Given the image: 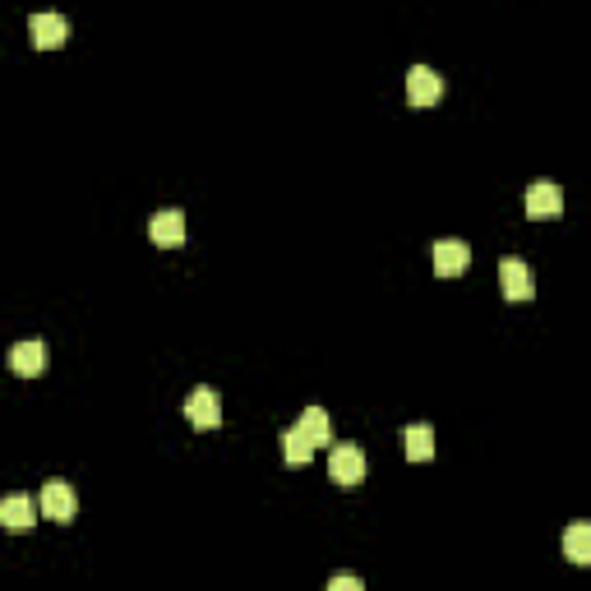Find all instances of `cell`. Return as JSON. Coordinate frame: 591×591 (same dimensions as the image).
I'll list each match as a JSON object with an SVG mask.
<instances>
[{
  "label": "cell",
  "mask_w": 591,
  "mask_h": 591,
  "mask_svg": "<svg viewBox=\"0 0 591 591\" xmlns=\"http://www.w3.org/2000/svg\"><path fill=\"white\" fill-rule=\"evenodd\" d=\"M37 508H42V518H51V522H74V513H79L74 485L70 481H47L42 485V495H37Z\"/></svg>",
  "instance_id": "1"
},
{
  "label": "cell",
  "mask_w": 591,
  "mask_h": 591,
  "mask_svg": "<svg viewBox=\"0 0 591 591\" xmlns=\"http://www.w3.org/2000/svg\"><path fill=\"white\" fill-rule=\"evenodd\" d=\"M444 97V74H435L430 65H411L407 70V102L411 107H435Z\"/></svg>",
  "instance_id": "2"
},
{
  "label": "cell",
  "mask_w": 591,
  "mask_h": 591,
  "mask_svg": "<svg viewBox=\"0 0 591 591\" xmlns=\"http://www.w3.org/2000/svg\"><path fill=\"white\" fill-rule=\"evenodd\" d=\"M185 416H190V425L194 430H218L222 425V402H218V393L208 384H199L190 393V402H185Z\"/></svg>",
  "instance_id": "3"
},
{
  "label": "cell",
  "mask_w": 591,
  "mask_h": 591,
  "mask_svg": "<svg viewBox=\"0 0 591 591\" xmlns=\"http://www.w3.org/2000/svg\"><path fill=\"white\" fill-rule=\"evenodd\" d=\"M328 476L338 485H361L365 481V453L356 444H338L328 458Z\"/></svg>",
  "instance_id": "4"
},
{
  "label": "cell",
  "mask_w": 591,
  "mask_h": 591,
  "mask_svg": "<svg viewBox=\"0 0 591 591\" xmlns=\"http://www.w3.org/2000/svg\"><path fill=\"white\" fill-rule=\"evenodd\" d=\"M499 287H504L508 301H531L536 296V278L522 259H499Z\"/></svg>",
  "instance_id": "5"
},
{
  "label": "cell",
  "mask_w": 591,
  "mask_h": 591,
  "mask_svg": "<svg viewBox=\"0 0 591 591\" xmlns=\"http://www.w3.org/2000/svg\"><path fill=\"white\" fill-rule=\"evenodd\" d=\"M148 236H153V245H162V250H176V245H185V213H176V208H162L153 222H148Z\"/></svg>",
  "instance_id": "6"
},
{
  "label": "cell",
  "mask_w": 591,
  "mask_h": 591,
  "mask_svg": "<svg viewBox=\"0 0 591 591\" xmlns=\"http://www.w3.org/2000/svg\"><path fill=\"white\" fill-rule=\"evenodd\" d=\"M28 37H33V47L56 51L65 37H70V24H65L61 14H33V19H28Z\"/></svg>",
  "instance_id": "7"
},
{
  "label": "cell",
  "mask_w": 591,
  "mask_h": 591,
  "mask_svg": "<svg viewBox=\"0 0 591 591\" xmlns=\"http://www.w3.org/2000/svg\"><path fill=\"white\" fill-rule=\"evenodd\" d=\"M527 213L531 218H559L564 213V190L555 181H536L527 190Z\"/></svg>",
  "instance_id": "8"
},
{
  "label": "cell",
  "mask_w": 591,
  "mask_h": 591,
  "mask_svg": "<svg viewBox=\"0 0 591 591\" xmlns=\"http://www.w3.org/2000/svg\"><path fill=\"white\" fill-rule=\"evenodd\" d=\"M33 522H37V499H28V495L0 499V527L5 531H28Z\"/></svg>",
  "instance_id": "9"
},
{
  "label": "cell",
  "mask_w": 591,
  "mask_h": 591,
  "mask_svg": "<svg viewBox=\"0 0 591 591\" xmlns=\"http://www.w3.org/2000/svg\"><path fill=\"white\" fill-rule=\"evenodd\" d=\"M435 273L439 278H458V273H467V264H471V250H467V241H435Z\"/></svg>",
  "instance_id": "10"
},
{
  "label": "cell",
  "mask_w": 591,
  "mask_h": 591,
  "mask_svg": "<svg viewBox=\"0 0 591 591\" xmlns=\"http://www.w3.org/2000/svg\"><path fill=\"white\" fill-rule=\"evenodd\" d=\"M10 370L19 374V379H37V374L47 370V347H42V342H19V347L10 351Z\"/></svg>",
  "instance_id": "11"
},
{
  "label": "cell",
  "mask_w": 591,
  "mask_h": 591,
  "mask_svg": "<svg viewBox=\"0 0 591 591\" xmlns=\"http://www.w3.org/2000/svg\"><path fill=\"white\" fill-rule=\"evenodd\" d=\"M296 435H301L310 448L333 444V421H328V411L324 407H305V416L296 421Z\"/></svg>",
  "instance_id": "12"
},
{
  "label": "cell",
  "mask_w": 591,
  "mask_h": 591,
  "mask_svg": "<svg viewBox=\"0 0 591 591\" xmlns=\"http://www.w3.org/2000/svg\"><path fill=\"white\" fill-rule=\"evenodd\" d=\"M398 439H402V453H407L411 462H430V458H435V430H430V425H407Z\"/></svg>",
  "instance_id": "13"
},
{
  "label": "cell",
  "mask_w": 591,
  "mask_h": 591,
  "mask_svg": "<svg viewBox=\"0 0 591 591\" xmlns=\"http://www.w3.org/2000/svg\"><path fill=\"white\" fill-rule=\"evenodd\" d=\"M564 555L573 559V564H591V527L587 522H573V527L564 531Z\"/></svg>",
  "instance_id": "14"
},
{
  "label": "cell",
  "mask_w": 591,
  "mask_h": 591,
  "mask_svg": "<svg viewBox=\"0 0 591 591\" xmlns=\"http://www.w3.org/2000/svg\"><path fill=\"white\" fill-rule=\"evenodd\" d=\"M282 458H287L291 467H305V462L314 458V448L305 444L301 435H296V425H291V430H282Z\"/></svg>",
  "instance_id": "15"
},
{
  "label": "cell",
  "mask_w": 591,
  "mask_h": 591,
  "mask_svg": "<svg viewBox=\"0 0 591 591\" xmlns=\"http://www.w3.org/2000/svg\"><path fill=\"white\" fill-rule=\"evenodd\" d=\"M328 591H365L361 578H351V573H338V578L328 582Z\"/></svg>",
  "instance_id": "16"
}]
</instances>
